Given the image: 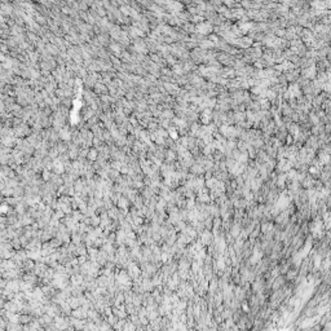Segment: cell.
Masks as SVG:
<instances>
[{
  "instance_id": "1",
  "label": "cell",
  "mask_w": 331,
  "mask_h": 331,
  "mask_svg": "<svg viewBox=\"0 0 331 331\" xmlns=\"http://www.w3.org/2000/svg\"><path fill=\"white\" fill-rule=\"evenodd\" d=\"M127 273L129 274V277H131V278L137 279V278H139V276H140V269H139V266H137L136 264L131 263V264L128 265V272H127Z\"/></svg>"
},
{
  "instance_id": "2",
  "label": "cell",
  "mask_w": 331,
  "mask_h": 331,
  "mask_svg": "<svg viewBox=\"0 0 331 331\" xmlns=\"http://www.w3.org/2000/svg\"><path fill=\"white\" fill-rule=\"evenodd\" d=\"M197 31L201 34H208L212 31V26L210 23H199L197 26Z\"/></svg>"
},
{
  "instance_id": "3",
  "label": "cell",
  "mask_w": 331,
  "mask_h": 331,
  "mask_svg": "<svg viewBox=\"0 0 331 331\" xmlns=\"http://www.w3.org/2000/svg\"><path fill=\"white\" fill-rule=\"evenodd\" d=\"M67 303H69V305H70V307L73 308V310L74 309H78V308H80V301H79V298H77V296H70L67 299Z\"/></svg>"
},
{
  "instance_id": "4",
  "label": "cell",
  "mask_w": 331,
  "mask_h": 331,
  "mask_svg": "<svg viewBox=\"0 0 331 331\" xmlns=\"http://www.w3.org/2000/svg\"><path fill=\"white\" fill-rule=\"evenodd\" d=\"M34 317L31 314H20V323L21 325H30Z\"/></svg>"
},
{
  "instance_id": "5",
  "label": "cell",
  "mask_w": 331,
  "mask_h": 331,
  "mask_svg": "<svg viewBox=\"0 0 331 331\" xmlns=\"http://www.w3.org/2000/svg\"><path fill=\"white\" fill-rule=\"evenodd\" d=\"M116 204H118V207H119V208H122V210H127V207H128V199H127V198H124V197H120L119 199H118Z\"/></svg>"
},
{
  "instance_id": "6",
  "label": "cell",
  "mask_w": 331,
  "mask_h": 331,
  "mask_svg": "<svg viewBox=\"0 0 331 331\" xmlns=\"http://www.w3.org/2000/svg\"><path fill=\"white\" fill-rule=\"evenodd\" d=\"M289 93H290V97H296V96H299V93H300V91H299V87H298L296 84L290 85Z\"/></svg>"
},
{
  "instance_id": "7",
  "label": "cell",
  "mask_w": 331,
  "mask_h": 331,
  "mask_svg": "<svg viewBox=\"0 0 331 331\" xmlns=\"http://www.w3.org/2000/svg\"><path fill=\"white\" fill-rule=\"evenodd\" d=\"M314 73H316V67H314V66H312V67H309V69H307V70H305L304 75L307 77V78H313V77H314Z\"/></svg>"
},
{
  "instance_id": "8",
  "label": "cell",
  "mask_w": 331,
  "mask_h": 331,
  "mask_svg": "<svg viewBox=\"0 0 331 331\" xmlns=\"http://www.w3.org/2000/svg\"><path fill=\"white\" fill-rule=\"evenodd\" d=\"M281 170L282 171H287V170H290L291 168V163L289 160H281Z\"/></svg>"
},
{
  "instance_id": "9",
  "label": "cell",
  "mask_w": 331,
  "mask_h": 331,
  "mask_svg": "<svg viewBox=\"0 0 331 331\" xmlns=\"http://www.w3.org/2000/svg\"><path fill=\"white\" fill-rule=\"evenodd\" d=\"M203 238H202V241H203V243H210V241H211V238H212V234L210 233V232H207V230H206V232H203Z\"/></svg>"
},
{
  "instance_id": "10",
  "label": "cell",
  "mask_w": 331,
  "mask_h": 331,
  "mask_svg": "<svg viewBox=\"0 0 331 331\" xmlns=\"http://www.w3.org/2000/svg\"><path fill=\"white\" fill-rule=\"evenodd\" d=\"M320 159H321L322 163H329V162L331 160V157H330L329 154H326V153H322V154L320 155Z\"/></svg>"
},
{
  "instance_id": "11",
  "label": "cell",
  "mask_w": 331,
  "mask_h": 331,
  "mask_svg": "<svg viewBox=\"0 0 331 331\" xmlns=\"http://www.w3.org/2000/svg\"><path fill=\"white\" fill-rule=\"evenodd\" d=\"M272 229H273V224H264L263 228H261L260 230H261L263 233H268V232H270Z\"/></svg>"
},
{
  "instance_id": "12",
  "label": "cell",
  "mask_w": 331,
  "mask_h": 331,
  "mask_svg": "<svg viewBox=\"0 0 331 331\" xmlns=\"http://www.w3.org/2000/svg\"><path fill=\"white\" fill-rule=\"evenodd\" d=\"M61 137H64V139H66V140H67V139H70V136H69V133L66 132V131H64V132L61 131Z\"/></svg>"
},
{
  "instance_id": "13",
  "label": "cell",
  "mask_w": 331,
  "mask_h": 331,
  "mask_svg": "<svg viewBox=\"0 0 331 331\" xmlns=\"http://www.w3.org/2000/svg\"><path fill=\"white\" fill-rule=\"evenodd\" d=\"M325 88H326L327 91H330V89H331V79H330V80H327V83H325Z\"/></svg>"
},
{
  "instance_id": "14",
  "label": "cell",
  "mask_w": 331,
  "mask_h": 331,
  "mask_svg": "<svg viewBox=\"0 0 331 331\" xmlns=\"http://www.w3.org/2000/svg\"><path fill=\"white\" fill-rule=\"evenodd\" d=\"M89 158L91 159H96V152H91L89 153Z\"/></svg>"
},
{
  "instance_id": "15",
  "label": "cell",
  "mask_w": 331,
  "mask_h": 331,
  "mask_svg": "<svg viewBox=\"0 0 331 331\" xmlns=\"http://www.w3.org/2000/svg\"><path fill=\"white\" fill-rule=\"evenodd\" d=\"M171 136L173 137V139H177V133L175 132V131H171Z\"/></svg>"
},
{
  "instance_id": "16",
  "label": "cell",
  "mask_w": 331,
  "mask_h": 331,
  "mask_svg": "<svg viewBox=\"0 0 331 331\" xmlns=\"http://www.w3.org/2000/svg\"><path fill=\"white\" fill-rule=\"evenodd\" d=\"M111 48H113V51H119V48H118V45H111Z\"/></svg>"
}]
</instances>
